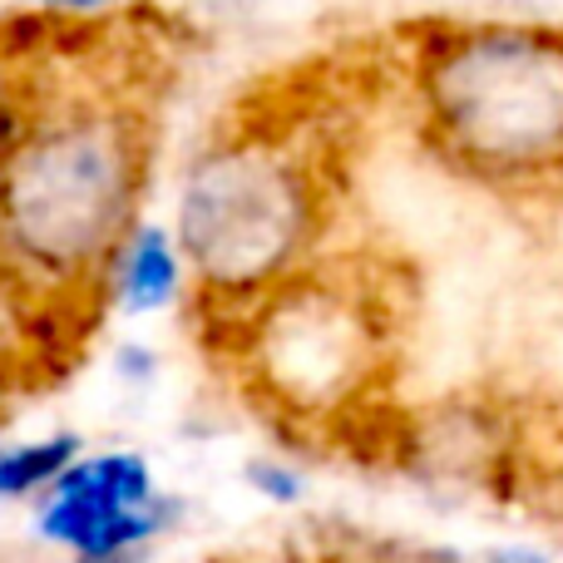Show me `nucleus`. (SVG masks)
I'll list each match as a JSON object with an SVG mask.
<instances>
[{
  "instance_id": "7",
  "label": "nucleus",
  "mask_w": 563,
  "mask_h": 563,
  "mask_svg": "<svg viewBox=\"0 0 563 563\" xmlns=\"http://www.w3.org/2000/svg\"><path fill=\"white\" fill-rule=\"evenodd\" d=\"M194 301V267L184 257L174 223H144L124 238L104 277V307L119 317H164V311Z\"/></svg>"
},
{
  "instance_id": "15",
  "label": "nucleus",
  "mask_w": 563,
  "mask_h": 563,
  "mask_svg": "<svg viewBox=\"0 0 563 563\" xmlns=\"http://www.w3.org/2000/svg\"><path fill=\"white\" fill-rule=\"evenodd\" d=\"M479 563H554L549 554H539V549H519V544H509V549H489Z\"/></svg>"
},
{
  "instance_id": "14",
  "label": "nucleus",
  "mask_w": 563,
  "mask_h": 563,
  "mask_svg": "<svg viewBox=\"0 0 563 563\" xmlns=\"http://www.w3.org/2000/svg\"><path fill=\"white\" fill-rule=\"evenodd\" d=\"M534 475H539V495L549 499V515H554V525L563 529V450L554 460H544Z\"/></svg>"
},
{
  "instance_id": "2",
  "label": "nucleus",
  "mask_w": 563,
  "mask_h": 563,
  "mask_svg": "<svg viewBox=\"0 0 563 563\" xmlns=\"http://www.w3.org/2000/svg\"><path fill=\"white\" fill-rule=\"evenodd\" d=\"M327 154L267 114L223 124L178 178L174 233L194 267V311L208 336L321 263L331 233Z\"/></svg>"
},
{
  "instance_id": "9",
  "label": "nucleus",
  "mask_w": 563,
  "mask_h": 563,
  "mask_svg": "<svg viewBox=\"0 0 563 563\" xmlns=\"http://www.w3.org/2000/svg\"><path fill=\"white\" fill-rule=\"evenodd\" d=\"M35 89H40V55L0 40V174H5L10 154H15L30 114H35Z\"/></svg>"
},
{
  "instance_id": "12",
  "label": "nucleus",
  "mask_w": 563,
  "mask_h": 563,
  "mask_svg": "<svg viewBox=\"0 0 563 563\" xmlns=\"http://www.w3.org/2000/svg\"><path fill=\"white\" fill-rule=\"evenodd\" d=\"M114 376L134 390H148L158 380V351L144 346V341H124V346H114Z\"/></svg>"
},
{
  "instance_id": "13",
  "label": "nucleus",
  "mask_w": 563,
  "mask_h": 563,
  "mask_svg": "<svg viewBox=\"0 0 563 563\" xmlns=\"http://www.w3.org/2000/svg\"><path fill=\"white\" fill-rule=\"evenodd\" d=\"M20 5H30L45 20H99V15H114L124 0H20Z\"/></svg>"
},
{
  "instance_id": "3",
  "label": "nucleus",
  "mask_w": 563,
  "mask_h": 563,
  "mask_svg": "<svg viewBox=\"0 0 563 563\" xmlns=\"http://www.w3.org/2000/svg\"><path fill=\"white\" fill-rule=\"evenodd\" d=\"M406 104L426 148L495 194L563 188V25L430 20L406 40Z\"/></svg>"
},
{
  "instance_id": "5",
  "label": "nucleus",
  "mask_w": 563,
  "mask_h": 563,
  "mask_svg": "<svg viewBox=\"0 0 563 563\" xmlns=\"http://www.w3.org/2000/svg\"><path fill=\"white\" fill-rule=\"evenodd\" d=\"M184 519V499L164 489L139 450H85L30 505V529L65 563L144 559Z\"/></svg>"
},
{
  "instance_id": "11",
  "label": "nucleus",
  "mask_w": 563,
  "mask_h": 563,
  "mask_svg": "<svg viewBox=\"0 0 563 563\" xmlns=\"http://www.w3.org/2000/svg\"><path fill=\"white\" fill-rule=\"evenodd\" d=\"M35 346H40L35 327H30L25 311L15 307V297L0 287V396H5V390L15 386L20 376H25V366H30V356H35Z\"/></svg>"
},
{
  "instance_id": "10",
  "label": "nucleus",
  "mask_w": 563,
  "mask_h": 563,
  "mask_svg": "<svg viewBox=\"0 0 563 563\" xmlns=\"http://www.w3.org/2000/svg\"><path fill=\"white\" fill-rule=\"evenodd\" d=\"M243 479L257 499H267V505H277V509H297V505H307V495H311L307 470L287 455H267V450L247 460Z\"/></svg>"
},
{
  "instance_id": "16",
  "label": "nucleus",
  "mask_w": 563,
  "mask_h": 563,
  "mask_svg": "<svg viewBox=\"0 0 563 563\" xmlns=\"http://www.w3.org/2000/svg\"><path fill=\"white\" fill-rule=\"evenodd\" d=\"M104 563H144V559H104Z\"/></svg>"
},
{
  "instance_id": "6",
  "label": "nucleus",
  "mask_w": 563,
  "mask_h": 563,
  "mask_svg": "<svg viewBox=\"0 0 563 563\" xmlns=\"http://www.w3.org/2000/svg\"><path fill=\"white\" fill-rule=\"evenodd\" d=\"M380 455L416 485L450 495H515L534 470L529 435L505 406L479 396L435 400L380 420Z\"/></svg>"
},
{
  "instance_id": "1",
  "label": "nucleus",
  "mask_w": 563,
  "mask_h": 563,
  "mask_svg": "<svg viewBox=\"0 0 563 563\" xmlns=\"http://www.w3.org/2000/svg\"><path fill=\"white\" fill-rule=\"evenodd\" d=\"M154 184V104L109 69L40 59L35 114L0 174V287L40 346L79 336L104 307V277L144 223Z\"/></svg>"
},
{
  "instance_id": "8",
  "label": "nucleus",
  "mask_w": 563,
  "mask_h": 563,
  "mask_svg": "<svg viewBox=\"0 0 563 563\" xmlns=\"http://www.w3.org/2000/svg\"><path fill=\"white\" fill-rule=\"evenodd\" d=\"M79 455H85V435L79 430H45V435L0 440V509L35 505Z\"/></svg>"
},
{
  "instance_id": "4",
  "label": "nucleus",
  "mask_w": 563,
  "mask_h": 563,
  "mask_svg": "<svg viewBox=\"0 0 563 563\" xmlns=\"http://www.w3.org/2000/svg\"><path fill=\"white\" fill-rule=\"evenodd\" d=\"M243 390L277 426L356 440L386 416L396 301L386 273L321 257L218 336Z\"/></svg>"
}]
</instances>
